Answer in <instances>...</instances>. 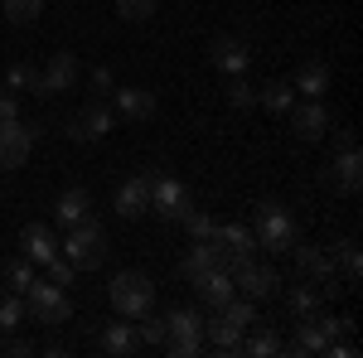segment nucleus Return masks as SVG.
I'll return each instance as SVG.
<instances>
[{"instance_id": "1", "label": "nucleus", "mask_w": 363, "mask_h": 358, "mask_svg": "<svg viewBox=\"0 0 363 358\" xmlns=\"http://www.w3.org/2000/svg\"><path fill=\"white\" fill-rule=\"evenodd\" d=\"M107 233H102V223L97 218H83L68 228V237H63V257L73 262V272H97L102 262H107Z\"/></svg>"}, {"instance_id": "2", "label": "nucleus", "mask_w": 363, "mask_h": 358, "mask_svg": "<svg viewBox=\"0 0 363 358\" xmlns=\"http://www.w3.org/2000/svg\"><path fill=\"white\" fill-rule=\"evenodd\" d=\"M25 310L39 320V325H49V330H58V325H68L73 320V301H68V291L63 286H54V281H29L25 291Z\"/></svg>"}, {"instance_id": "3", "label": "nucleus", "mask_w": 363, "mask_h": 358, "mask_svg": "<svg viewBox=\"0 0 363 358\" xmlns=\"http://www.w3.org/2000/svg\"><path fill=\"white\" fill-rule=\"evenodd\" d=\"M107 301H112L116 315L136 320V315H145V310L155 305V286H150L145 272H116L112 286H107Z\"/></svg>"}, {"instance_id": "4", "label": "nucleus", "mask_w": 363, "mask_h": 358, "mask_svg": "<svg viewBox=\"0 0 363 358\" xmlns=\"http://www.w3.org/2000/svg\"><path fill=\"white\" fill-rule=\"evenodd\" d=\"M199 349H203V315L174 305L165 315V354L169 358H194Z\"/></svg>"}, {"instance_id": "5", "label": "nucleus", "mask_w": 363, "mask_h": 358, "mask_svg": "<svg viewBox=\"0 0 363 358\" xmlns=\"http://www.w3.org/2000/svg\"><path fill=\"white\" fill-rule=\"evenodd\" d=\"M257 247L267 252H291V242H296V223H291V213L281 208L277 198H262L257 203Z\"/></svg>"}, {"instance_id": "6", "label": "nucleus", "mask_w": 363, "mask_h": 358, "mask_svg": "<svg viewBox=\"0 0 363 358\" xmlns=\"http://www.w3.org/2000/svg\"><path fill=\"white\" fill-rule=\"evenodd\" d=\"M189 208H194V203H189V189H184L174 174H155V169H150V213H160L165 223H179Z\"/></svg>"}, {"instance_id": "7", "label": "nucleus", "mask_w": 363, "mask_h": 358, "mask_svg": "<svg viewBox=\"0 0 363 358\" xmlns=\"http://www.w3.org/2000/svg\"><path fill=\"white\" fill-rule=\"evenodd\" d=\"M228 276H233V286H238L247 301H272V296L281 291V276L272 272L267 262H257V257H242Z\"/></svg>"}, {"instance_id": "8", "label": "nucleus", "mask_w": 363, "mask_h": 358, "mask_svg": "<svg viewBox=\"0 0 363 358\" xmlns=\"http://www.w3.org/2000/svg\"><path fill=\"white\" fill-rule=\"evenodd\" d=\"M34 140H39V126H25L20 116L0 121V169H20L34 150Z\"/></svg>"}, {"instance_id": "9", "label": "nucleus", "mask_w": 363, "mask_h": 358, "mask_svg": "<svg viewBox=\"0 0 363 358\" xmlns=\"http://www.w3.org/2000/svg\"><path fill=\"white\" fill-rule=\"evenodd\" d=\"M291 131L301 140H320L330 131V111H325V97H306V102H291Z\"/></svg>"}, {"instance_id": "10", "label": "nucleus", "mask_w": 363, "mask_h": 358, "mask_svg": "<svg viewBox=\"0 0 363 358\" xmlns=\"http://www.w3.org/2000/svg\"><path fill=\"white\" fill-rule=\"evenodd\" d=\"M208 272H223V252H218V242H213V237L194 242V247L179 257V276H184L189 286H199Z\"/></svg>"}, {"instance_id": "11", "label": "nucleus", "mask_w": 363, "mask_h": 358, "mask_svg": "<svg viewBox=\"0 0 363 358\" xmlns=\"http://www.w3.org/2000/svg\"><path fill=\"white\" fill-rule=\"evenodd\" d=\"M116 126V116H112V107H102V102H87L83 111H78V116H73V121H68V126H63V131H68V136L73 140H102L107 136V131H112Z\"/></svg>"}, {"instance_id": "12", "label": "nucleus", "mask_w": 363, "mask_h": 358, "mask_svg": "<svg viewBox=\"0 0 363 358\" xmlns=\"http://www.w3.org/2000/svg\"><path fill=\"white\" fill-rule=\"evenodd\" d=\"M213 242L223 252V272H233V267H238L242 257H252V247H257L252 228H242V223H218V228H213Z\"/></svg>"}, {"instance_id": "13", "label": "nucleus", "mask_w": 363, "mask_h": 358, "mask_svg": "<svg viewBox=\"0 0 363 358\" xmlns=\"http://www.w3.org/2000/svg\"><path fill=\"white\" fill-rule=\"evenodd\" d=\"M208 58H213V68H218V73H228V78L247 73V63H252L247 44H242L238 34H218V39H213V49H208Z\"/></svg>"}, {"instance_id": "14", "label": "nucleus", "mask_w": 363, "mask_h": 358, "mask_svg": "<svg viewBox=\"0 0 363 358\" xmlns=\"http://www.w3.org/2000/svg\"><path fill=\"white\" fill-rule=\"evenodd\" d=\"M325 184H335L339 194H359V184H363V160H359V150H339L335 160L325 165Z\"/></svg>"}, {"instance_id": "15", "label": "nucleus", "mask_w": 363, "mask_h": 358, "mask_svg": "<svg viewBox=\"0 0 363 358\" xmlns=\"http://www.w3.org/2000/svg\"><path fill=\"white\" fill-rule=\"evenodd\" d=\"M291 252H296V267L330 296V281H335V257L330 252H320V247H301V242H291Z\"/></svg>"}, {"instance_id": "16", "label": "nucleus", "mask_w": 363, "mask_h": 358, "mask_svg": "<svg viewBox=\"0 0 363 358\" xmlns=\"http://www.w3.org/2000/svg\"><path fill=\"white\" fill-rule=\"evenodd\" d=\"M150 208V169L145 174H131L121 189H116V213L121 218H140Z\"/></svg>"}, {"instance_id": "17", "label": "nucleus", "mask_w": 363, "mask_h": 358, "mask_svg": "<svg viewBox=\"0 0 363 358\" xmlns=\"http://www.w3.org/2000/svg\"><path fill=\"white\" fill-rule=\"evenodd\" d=\"M20 247H25L29 262H54L58 237H54V228H44V223H25V228H20Z\"/></svg>"}, {"instance_id": "18", "label": "nucleus", "mask_w": 363, "mask_h": 358, "mask_svg": "<svg viewBox=\"0 0 363 358\" xmlns=\"http://www.w3.org/2000/svg\"><path fill=\"white\" fill-rule=\"evenodd\" d=\"M112 102L126 121H150L155 116V92H145V87H112Z\"/></svg>"}, {"instance_id": "19", "label": "nucleus", "mask_w": 363, "mask_h": 358, "mask_svg": "<svg viewBox=\"0 0 363 358\" xmlns=\"http://www.w3.org/2000/svg\"><path fill=\"white\" fill-rule=\"evenodd\" d=\"M73 83H78V54L58 49V54L49 58V68H44V97H54V92H68Z\"/></svg>"}, {"instance_id": "20", "label": "nucleus", "mask_w": 363, "mask_h": 358, "mask_svg": "<svg viewBox=\"0 0 363 358\" xmlns=\"http://www.w3.org/2000/svg\"><path fill=\"white\" fill-rule=\"evenodd\" d=\"M97 349H102V354H112V358H131V354L140 349L136 325H126V315H121V325H107V330H102Z\"/></svg>"}, {"instance_id": "21", "label": "nucleus", "mask_w": 363, "mask_h": 358, "mask_svg": "<svg viewBox=\"0 0 363 358\" xmlns=\"http://www.w3.org/2000/svg\"><path fill=\"white\" fill-rule=\"evenodd\" d=\"M54 218L63 223V228H73V223H83V218H92V194L87 189H63L58 194V203H54Z\"/></svg>"}, {"instance_id": "22", "label": "nucleus", "mask_w": 363, "mask_h": 358, "mask_svg": "<svg viewBox=\"0 0 363 358\" xmlns=\"http://www.w3.org/2000/svg\"><path fill=\"white\" fill-rule=\"evenodd\" d=\"M330 78H335V73H330L325 58H306L301 73H296V92H306V97H325V92H330Z\"/></svg>"}, {"instance_id": "23", "label": "nucleus", "mask_w": 363, "mask_h": 358, "mask_svg": "<svg viewBox=\"0 0 363 358\" xmlns=\"http://www.w3.org/2000/svg\"><path fill=\"white\" fill-rule=\"evenodd\" d=\"M194 291H199V301L208 305V310H223V305L238 296V286H233V276H228V272H208Z\"/></svg>"}, {"instance_id": "24", "label": "nucleus", "mask_w": 363, "mask_h": 358, "mask_svg": "<svg viewBox=\"0 0 363 358\" xmlns=\"http://www.w3.org/2000/svg\"><path fill=\"white\" fill-rule=\"evenodd\" d=\"M257 102L272 111V116H286V111H291V102H296V87H291V83H281V78H272V83H262Z\"/></svg>"}, {"instance_id": "25", "label": "nucleus", "mask_w": 363, "mask_h": 358, "mask_svg": "<svg viewBox=\"0 0 363 358\" xmlns=\"http://www.w3.org/2000/svg\"><path fill=\"white\" fill-rule=\"evenodd\" d=\"M5 83H10V92H39L44 97V73H34L29 63H10Z\"/></svg>"}, {"instance_id": "26", "label": "nucleus", "mask_w": 363, "mask_h": 358, "mask_svg": "<svg viewBox=\"0 0 363 358\" xmlns=\"http://www.w3.org/2000/svg\"><path fill=\"white\" fill-rule=\"evenodd\" d=\"M339 267H344V281H349V286H359V281H363V252H359L354 237L339 242Z\"/></svg>"}, {"instance_id": "27", "label": "nucleus", "mask_w": 363, "mask_h": 358, "mask_svg": "<svg viewBox=\"0 0 363 358\" xmlns=\"http://www.w3.org/2000/svg\"><path fill=\"white\" fill-rule=\"evenodd\" d=\"M238 354H252V358H272V354H281V339L272 330H257L247 339V344H238Z\"/></svg>"}, {"instance_id": "28", "label": "nucleus", "mask_w": 363, "mask_h": 358, "mask_svg": "<svg viewBox=\"0 0 363 358\" xmlns=\"http://www.w3.org/2000/svg\"><path fill=\"white\" fill-rule=\"evenodd\" d=\"M325 305V291H315V286H296L291 291V315H315Z\"/></svg>"}, {"instance_id": "29", "label": "nucleus", "mask_w": 363, "mask_h": 358, "mask_svg": "<svg viewBox=\"0 0 363 358\" xmlns=\"http://www.w3.org/2000/svg\"><path fill=\"white\" fill-rule=\"evenodd\" d=\"M5 281H10V286L25 296L29 281H34V262H29V257H15V262H5Z\"/></svg>"}, {"instance_id": "30", "label": "nucleus", "mask_w": 363, "mask_h": 358, "mask_svg": "<svg viewBox=\"0 0 363 358\" xmlns=\"http://www.w3.org/2000/svg\"><path fill=\"white\" fill-rule=\"evenodd\" d=\"M25 325V305H20V296H0V334L20 330Z\"/></svg>"}, {"instance_id": "31", "label": "nucleus", "mask_w": 363, "mask_h": 358, "mask_svg": "<svg viewBox=\"0 0 363 358\" xmlns=\"http://www.w3.org/2000/svg\"><path fill=\"white\" fill-rule=\"evenodd\" d=\"M184 228H189V237H194V242H203V237H213V228H218V218H213V213H199V208H189V213H184Z\"/></svg>"}, {"instance_id": "32", "label": "nucleus", "mask_w": 363, "mask_h": 358, "mask_svg": "<svg viewBox=\"0 0 363 358\" xmlns=\"http://www.w3.org/2000/svg\"><path fill=\"white\" fill-rule=\"evenodd\" d=\"M136 334H140V344H165V320L160 315H136Z\"/></svg>"}, {"instance_id": "33", "label": "nucleus", "mask_w": 363, "mask_h": 358, "mask_svg": "<svg viewBox=\"0 0 363 358\" xmlns=\"http://www.w3.org/2000/svg\"><path fill=\"white\" fill-rule=\"evenodd\" d=\"M5 15H10L15 25H29V20L44 15V0H5Z\"/></svg>"}, {"instance_id": "34", "label": "nucleus", "mask_w": 363, "mask_h": 358, "mask_svg": "<svg viewBox=\"0 0 363 358\" xmlns=\"http://www.w3.org/2000/svg\"><path fill=\"white\" fill-rule=\"evenodd\" d=\"M228 102H233V107H238V111L257 107V87H247V83H242V73H238V78L228 83Z\"/></svg>"}, {"instance_id": "35", "label": "nucleus", "mask_w": 363, "mask_h": 358, "mask_svg": "<svg viewBox=\"0 0 363 358\" xmlns=\"http://www.w3.org/2000/svg\"><path fill=\"white\" fill-rule=\"evenodd\" d=\"M160 0H116V15L121 20H150Z\"/></svg>"}, {"instance_id": "36", "label": "nucleus", "mask_w": 363, "mask_h": 358, "mask_svg": "<svg viewBox=\"0 0 363 358\" xmlns=\"http://www.w3.org/2000/svg\"><path fill=\"white\" fill-rule=\"evenodd\" d=\"M44 267H49V281H54V286H63V291L73 286V262H68V257H54V262H44Z\"/></svg>"}, {"instance_id": "37", "label": "nucleus", "mask_w": 363, "mask_h": 358, "mask_svg": "<svg viewBox=\"0 0 363 358\" xmlns=\"http://www.w3.org/2000/svg\"><path fill=\"white\" fill-rule=\"evenodd\" d=\"M335 150H359V131H354V126H339L335 131Z\"/></svg>"}, {"instance_id": "38", "label": "nucleus", "mask_w": 363, "mask_h": 358, "mask_svg": "<svg viewBox=\"0 0 363 358\" xmlns=\"http://www.w3.org/2000/svg\"><path fill=\"white\" fill-rule=\"evenodd\" d=\"M92 87H97V92H112V68H107V63L92 68Z\"/></svg>"}, {"instance_id": "39", "label": "nucleus", "mask_w": 363, "mask_h": 358, "mask_svg": "<svg viewBox=\"0 0 363 358\" xmlns=\"http://www.w3.org/2000/svg\"><path fill=\"white\" fill-rule=\"evenodd\" d=\"M10 116H20V97L15 92H0V121H10Z\"/></svg>"}, {"instance_id": "40", "label": "nucleus", "mask_w": 363, "mask_h": 358, "mask_svg": "<svg viewBox=\"0 0 363 358\" xmlns=\"http://www.w3.org/2000/svg\"><path fill=\"white\" fill-rule=\"evenodd\" d=\"M5 354H15V358H29V354H34V349H29L25 339H15V344H10V349H5Z\"/></svg>"}]
</instances>
